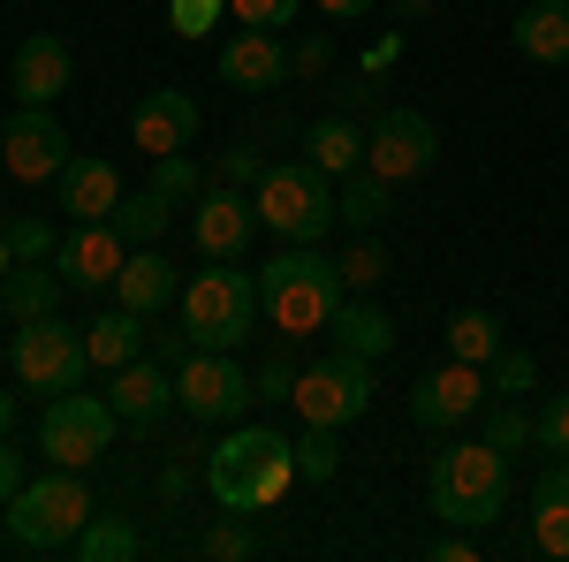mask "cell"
<instances>
[{"label": "cell", "instance_id": "3", "mask_svg": "<svg viewBox=\"0 0 569 562\" xmlns=\"http://www.w3.org/2000/svg\"><path fill=\"white\" fill-rule=\"evenodd\" d=\"M426 494H433L440 524H463V532L501 524L509 517V456H501L486 433L479 441H448L433 456V472H426Z\"/></svg>", "mask_w": 569, "mask_h": 562}, {"label": "cell", "instance_id": "29", "mask_svg": "<svg viewBox=\"0 0 569 562\" xmlns=\"http://www.w3.org/2000/svg\"><path fill=\"white\" fill-rule=\"evenodd\" d=\"M77 555L84 562H130V555H144V532H137L130 517H114V510H107V517L91 510V524L77 532Z\"/></svg>", "mask_w": 569, "mask_h": 562}, {"label": "cell", "instance_id": "8", "mask_svg": "<svg viewBox=\"0 0 569 562\" xmlns=\"http://www.w3.org/2000/svg\"><path fill=\"white\" fill-rule=\"evenodd\" d=\"M289 403L305 411V426H335V433H342L350 418L372 411V357H357V349H327L319 365L297 373Z\"/></svg>", "mask_w": 569, "mask_h": 562}, {"label": "cell", "instance_id": "20", "mask_svg": "<svg viewBox=\"0 0 569 562\" xmlns=\"http://www.w3.org/2000/svg\"><path fill=\"white\" fill-rule=\"evenodd\" d=\"M53 183H61V214L69 220H114V206H122L114 160H77V152H69V168L53 175Z\"/></svg>", "mask_w": 569, "mask_h": 562}, {"label": "cell", "instance_id": "18", "mask_svg": "<svg viewBox=\"0 0 569 562\" xmlns=\"http://www.w3.org/2000/svg\"><path fill=\"white\" fill-rule=\"evenodd\" d=\"M289 77V46H281V31H236V39L220 46V85H236V91H273Z\"/></svg>", "mask_w": 569, "mask_h": 562}, {"label": "cell", "instance_id": "45", "mask_svg": "<svg viewBox=\"0 0 569 562\" xmlns=\"http://www.w3.org/2000/svg\"><path fill=\"white\" fill-rule=\"evenodd\" d=\"M16 494H23V456H16V448L0 441V510H8Z\"/></svg>", "mask_w": 569, "mask_h": 562}, {"label": "cell", "instance_id": "16", "mask_svg": "<svg viewBox=\"0 0 569 562\" xmlns=\"http://www.w3.org/2000/svg\"><path fill=\"white\" fill-rule=\"evenodd\" d=\"M8 85H16L23 107H53L61 91L77 85V53H69V39H61V31H31V39L16 46V61H8Z\"/></svg>", "mask_w": 569, "mask_h": 562}, {"label": "cell", "instance_id": "13", "mask_svg": "<svg viewBox=\"0 0 569 562\" xmlns=\"http://www.w3.org/2000/svg\"><path fill=\"white\" fill-rule=\"evenodd\" d=\"M479 411H486V365H463V357L433 365V373L410 388V418L426 433H456L463 418H479Z\"/></svg>", "mask_w": 569, "mask_h": 562}, {"label": "cell", "instance_id": "19", "mask_svg": "<svg viewBox=\"0 0 569 562\" xmlns=\"http://www.w3.org/2000/svg\"><path fill=\"white\" fill-rule=\"evenodd\" d=\"M107 403H114V418H122V426H160V418L176 411V373H160V365L130 357V365L114 373Z\"/></svg>", "mask_w": 569, "mask_h": 562}, {"label": "cell", "instance_id": "5", "mask_svg": "<svg viewBox=\"0 0 569 562\" xmlns=\"http://www.w3.org/2000/svg\"><path fill=\"white\" fill-rule=\"evenodd\" d=\"M91 524V494L77 472H53L46 479H23V494L8 502V540L23 548V555H61V548H77V532Z\"/></svg>", "mask_w": 569, "mask_h": 562}, {"label": "cell", "instance_id": "43", "mask_svg": "<svg viewBox=\"0 0 569 562\" xmlns=\"http://www.w3.org/2000/svg\"><path fill=\"white\" fill-rule=\"evenodd\" d=\"M259 175H266V160L251 152V145H228V152H220V183H236V190H243V183H259Z\"/></svg>", "mask_w": 569, "mask_h": 562}, {"label": "cell", "instance_id": "14", "mask_svg": "<svg viewBox=\"0 0 569 562\" xmlns=\"http://www.w3.org/2000/svg\"><path fill=\"white\" fill-rule=\"evenodd\" d=\"M190 236H198L206 259H251V236H259V206H251V190H236V183L198 190Z\"/></svg>", "mask_w": 569, "mask_h": 562}, {"label": "cell", "instance_id": "46", "mask_svg": "<svg viewBox=\"0 0 569 562\" xmlns=\"http://www.w3.org/2000/svg\"><path fill=\"white\" fill-rule=\"evenodd\" d=\"M380 0H319V16H335V23H357V16H372Z\"/></svg>", "mask_w": 569, "mask_h": 562}, {"label": "cell", "instance_id": "27", "mask_svg": "<svg viewBox=\"0 0 569 562\" xmlns=\"http://www.w3.org/2000/svg\"><path fill=\"white\" fill-rule=\"evenodd\" d=\"M168 220H176V198H160V190L144 183V190H122V206H114V236H122L130 252H144V244L168 236Z\"/></svg>", "mask_w": 569, "mask_h": 562}, {"label": "cell", "instance_id": "10", "mask_svg": "<svg viewBox=\"0 0 569 562\" xmlns=\"http://www.w3.org/2000/svg\"><path fill=\"white\" fill-rule=\"evenodd\" d=\"M176 403L198 426H236V418L259 403V388H251V373H243L228 349H190L176 365Z\"/></svg>", "mask_w": 569, "mask_h": 562}, {"label": "cell", "instance_id": "37", "mask_svg": "<svg viewBox=\"0 0 569 562\" xmlns=\"http://www.w3.org/2000/svg\"><path fill=\"white\" fill-rule=\"evenodd\" d=\"M220 16H228V0H168V31L176 39H206Z\"/></svg>", "mask_w": 569, "mask_h": 562}, {"label": "cell", "instance_id": "39", "mask_svg": "<svg viewBox=\"0 0 569 562\" xmlns=\"http://www.w3.org/2000/svg\"><path fill=\"white\" fill-rule=\"evenodd\" d=\"M297 8H305V0H228V16H236V23H251V31H289V23H297Z\"/></svg>", "mask_w": 569, "mask_h": 562}, {"label": "cell", "instance_id": "47", "mask_svg": "<svg viewBox=\"0 0 569 562\" xmlns=\"http://www.w3.org/2000/svg\"><path fill=\"white\" fill-rule=\"evenodd\" d=\"M426 8H433V0H395V16H402V23H418Z\"/></svg>", "mask_w": 569, "mask_h": 562}, {"label": "cell", "instance_id": "2", "mask_svg": "<svg viewBox=\"0 0 569 562\" xmlns=\"http://www.w3.org/2000/svg\"><path fill=\"white\" fill-rule=\"evenodd\" d=\"M342 297H350L342 266L327 259V252H311V244H289V252H273V259L259 266V304H266V319H273L289 343L327 335V319H335Z\"/></svg>", "mask_w": 569, "mask_h": 562}, {"label": "cell", "instance_id": "22", "mask_svg": "<svg viewBox=\"0 0 569 562\" xmlns=\"http://www.w3.org/2000/svg\"><path fill=\"white\" fill-rule=\"evenodd\" d=\"M182 297V282H176V266L160 259V244H144V252H130L122 259V274H114V304H130V312H160V304H176Z\"/></svg>", "mask_w": 569, "mask_h": 562}, {"label": "cell", "instance_id": "50", "mask_svg": "<svg viewBox=\"0 0 569 562\" xmlns=\"http://www.w3.org/2000/svg\"><path fill=\"white\" fill-rule=\"evenodd\" d=\"M0 130H8V115H0Z\"/></svg>", "mask_w": 569, "mask_h": 562}, {"label": "cell", "instance_id": "34", "mask_svg": "<svg viewBox=\"0 0 569 562\" xmlns=\"http://www.w3.org/2000/svg\"><path fill=\"white\" fill-rule=\"evenodd\" d=\"M144 183H152V190H160V198H198V190H206V175L190 168V152H160V160H152V175H144Z\"/></svg>", "mask_w": 569, "mask_h": 562}, {"label": "cell", "instance_id": "38", "mask_svg": "<svg viewBox=\"0 0 569 562\" xmlns=\"http://www.w3.org/2000/svg\"><path fill=\"white\" fill-rule=\"evenodd\" d=\"M198 548H206L213 562H243V555H259V540L243 532V510H228V524H213V532H206Z\"/></svg>", "mask_w": 569, "mask_h": 562}, {"label": "cell", "instance_id": "33", "mask_svg": "<svg viewBox=\"0 0 569 562\" xmlns=\"http://www.w3.org/2000/svg\"><path fill=\"white\" fill-rule=\"evenodd\" d=\"M531 381H539V357H531V349H509V343H501V357L486 365V395H525Z\"/></svg>", "mask_w": 569, "mask_h": 562}, {"label": "cell", "instance_id": "21", "mask_svg": "<svg viewBox=\"0 0 569 562\" xmlns=\"http://www.w3.org/2000/svg\"><path fill=\"white\" fill-rule=\"evenodd\" d=\"M531 548L569 562V456H555L531 486Z\"/></svg>", "mask_w": 569, "mask_h": 562}, {"label": "cell", "instance_id": "30", "mask_svg": "<svg viewBox=\"0 0 569 562\" xmlns=\"http://www.w3.org/2000/svg\"><path fill=\"white\" fill-rule=\"evenodd\" d=\"M448 357H463V365H493V357H501V319L479 312V304L456 312V319H448Z\"/></svg>", "mask_w": 569, "mask_h": 562}, {"label": "cell", "instance_id": "1", "mask_svg": "<svg viewBox=\"0 0 569 562\" xmlns=\"http://www.w3.org/2000/svg\"><path fill=\"white\" fill-rule=\"evenodd\" d=\"M289 486H297V448H289L273 426H236L213 456H206V494H213L220 510L259 517V510H273Z\"/></svg>", "mask_w": 569, "mask_h": 562}, {"label": "cell", "instance_id": "26", "mask_svg": "<svg viewBox=\"0 0 569 562\" xmlns=\"http://www.w3.org/2000/svg\"><path fill=\"white\" fill-rule=\"evenodd\" d=\"M305 160H311L319 175H357V168H365V130H357L350 115H327V122H311Z\"/></svg>", "mask_w": 569, "mask_h": 562}, {"label": "cell", "instance_id": "24", "mask_svg": "<svg viewBox=\"0 0 569 562\" xmlns=\"http://www.w3.org/2000/svg\"><path fill=\"white\" fill-rule=\"evenodd\" d=\"M509 39H517V53L525 61H569V0H531L525 16L509 23Z\"/></svg>", "mask_w": 569, "mask_h": 562}, {"label": "cell", "instance_id": "48", "mask_svg": "<svg viewBox=\"0 0 569 562\" xmlns=\"http://www.w3.org/2000/svg\"><path fill=\"white\" fill-rule=\"evenodd\" d=\"M8 418H16V395L0 388V433H8Z\"/></svg>", "mask_w": 569, "mask_h": 562}, {"label": "cell", "instance_id": "25", "mask_svg": "<svg viewBox=\"0 0 569 562\" xmlns=\"http://www.w3.org/2000/svg\"><path fill=\"white\" fill-rule=\"evenodd\" d=\"M84 349H91V365L122 373L130 357H144V312H130V304H114V312H99V319H84Z\"/></svg>", "mask_w": 569, "mask_h": 562}, {"label": "cell", "instance_id": "32", "mask_svg": "<svg viewBox=\"0 0 569 562\" xmlns=\"http://www.w3.org/2000/svg\"><path fill=\"white\" fill-rule=\"evenodd\" d=\"M297 448V479H335L342 472V441L335 426H305V441H289Z\"/></svg>", "mask_w": 569, "mask_h": 562}, {"label": "cell", "instance_id": "40", "mask_svg": "<svg viewBox=\"0 0 569 562\" xmlns=\"http://www.w3.org/2000/svg\"><path fill=\"white\" fill-rule=\"evenodd\" d=\"M342 282H350V289H372V282H388V252H380V244H372V236H365V244H350V252H342Z\"/></svg>", "mask_w": 569, "mask_h": 562}, {"label": "cell", "instance_id": "7", "mask_svg": "<svg viewBox=\"0 0 569 562\" xmlns=\"http://www.w3.org/2000/svg\"><path fill=\"white\" fill-rule=\"evenodd\" d=\"M114 403H99V395L84 388H61V395H46V418H39V448H46V464H61V472H91L107 448H114Z\"/></svg>", "mask_w": 569, "mask_h": 562}, {"label": "cell", "instance_id": "15", "mask_svg": "<svg viewBox=\"0 0 569 562\" xmlns=\"http://www.w3.org/2000/svg\"><path fill=\"white\" fill-rule=\"evenodd\" d=\"M130 259V244L114 236V220H77L61 244H53V274L69 289H114V274Z\"/></svg>", "mask_w": 569, "mask_h": 562}, {"label": "cell", "instance_id": "49", "mask_svg": "<svg viewBox=\"0 0 569 562\" xmlns=\"http://www.w3.org/2000/svg\"><path fill=\"white\" fill-rule=\"evenodd\" d=\"M8 274H16V252H8V236H0V282H8Z\"/></svg>", "mask_w": 569, "mask_h": 562}, {"label": "cell", "instance_id": "12", "mask_svg": "<svg viewBox=\"0 0 569 562\" xmlns=\"http://www.w3.org/2000/svg\"><path fill=\"white\" fill-rule=\"evenodd\" d=\"M61 168H69V130L46 107H16L0 130V175L8 183H53Z\"/></svg>", "mask_w": 569, "mask_h": 562}, {"label": "cell", "instance_id": "41", "mask_svg": "<svg viewBox=\"0 0 569 562\" xmlns=\"http://www.w3.org/2000/svg\"><path fill=\"white\" fill-rule=\"evenodd\" d=\"M531 441H539L547 456H569V395H547V403H539V418H531Z\"/></svg>", "mask_w": 569, "mask_h": 562}, {"label": "cell", "instance_id": "9", "mask_svg": "<svg viewBox=\"0 0 569 562\" xmlns=\"http://www.w3.org/2000/svg\"><path fill=\"white\" fill-rule=\"evenodd\" d=\"M8 365H16L23 395H61V388H84L91 349H84V335H77V327H61V319L46 312V319H23V327H16Z\"/></svg>", "mask_w": 569, "mask_h": 562}, {"label": "cell", "instance_id": "11", "mask_svg": "<svg viewBox=\"0 0 569 562\" xmlns=\"http://www.w3.org/2000/svg\"><path fill=\"white\" fill-rule=\"evenodd\" d=\"M440 152V130L418 115V107H388L372 130H365V168L380 175V183H410V175H426Z\"/></svg>", "mask_w": 569, "mask_h": 562}, {"label": "cell", "instance_id": "42", "mask_svg": "<svg viewBox=\"0 0 569 562\" xmlns=\"http://www.w3.org/2000/svg\"><path fill=\"white\" fill-rule=\"evenodd\" d=\"M251 388H259L266 403H289V388H297V365H289V357H266L259 373H251Z\"/></svg>", "mask_w": 569, "mask_h": 562}, {"label": "cell", "instance_id": "36", "mask_svg": "<svg viewBox=\"0 0 569 562\" xmlns=\"http://www.w3.org/2000/svg\"><path fill=\"white\" fill-rule=\"evenodd\" d=\"M486 441H493L501 456H509V448H525V441H531V418L517 411V395H493V411H486Z\"/></svg>", "mask_w": 569, "mask_h": 562}, {"label": "cell", "instance_id": "28", "mask_svg": "<svg viewBox=\"0 0 569 562\" xmlns=\"http://www.w3.org/2000/svg\"><path fill=\"white\" fill-rule=\"evenodd\" d=\"M61 289H69L61 274H46V266H16V274L0 282V304H8V312H16V327H23V319H46V312L61 304Z\"/></svg>", "mask_w": 569, "mask_h": 562}, {"label": "cell", "instance_id": "6", "mask_svg": "<svg viewBox=\"0 0 569 562\" xmlns=\"http://www.w3.org/2000/svg\"><path fill=\"white\" fill-rule=\"evenodd\" d=\"M335 175H319L311 160H281L251 183V206H259V228H273L281 244H319L327 220H335Z\"/></svg>", "mask_w": 569, "mask_h": 562}, {"label": "cell", "instance_id": "31", "mask_svg": "<svg viewBox=\"0 0 569 562\" xmlns=\"http://www.w3.org/2000/svg\"><path fill=\"white\" fill-rule=\"evenodd\" d=\"M388 190L395 183H380L372 168H357L350 183H342V198H335V220H342V228H380V220H388Z\"/></svg>", "mask_w": 569, "mask_h": 562}, {"label": "cell", "instance_id": "35", "mask_svg": "<svg viewBox=\"0 0 569 562\" xmlns=\"http://www.w3.org/2000/svg\"><path fill=\"white\" fill-rule=\"evenodd\" d=\"M0 236H8V252H16V266H39L53 259V228L31 214H16V220H0Z\"/></svg>", "mask_w": 569, "mask_h": 562}, {"label": "cell", "instance_id": "23", "mask_svg": "<svg viewBox=\"0 0 569 562\" xmlns=\"http://www.w3.org/2000/svg\"><path fill=\"white\" fill-rule=\"evenodd\" d=\"M327 343L357 349V357H388V349H395V319L380 312V304H365V297H342V304H335V319H327Z\"/></svg>", "mask_w": 569, "mask_h": 562}, {"label": "cell", "instance_id": "44", "mask_svg": "<svg viewBox=\"0 0 569 562\" xmlns=\"http://www.w3.org/2000/svg\"><path fill=\"white\" fill-rule=\"evenodd\" d=\"M327 61H335V39H305L289 53V77H327Z\"/></svg>", "mask_w": 569, "mask_h": 562}, {"label": "cell", "instance_id": "17", "mask_svg": "<svg viewBox=\"0 0 569 562\" xmlns=\"http://www.w3.org/2000/svg\"><path fill=\"white\" fill-rule=\"evenodd\" d=\"M130 137L144 145V160H160V152H190V145H198V99H190L182 85L144 91L137 115H130Z\"/></svg>", "mask_w": 569, "mask_h": 562}, {"label": "cell", "instance_id": "4", "mask_svg": "<svg viewBox=\"0 0 569 562\" xmlns=\"http://www.w3.org/2000/svg\"><path fill=\"white\" fill-rule=\"evenodd\" d=\"M259 274L243 259H220L206 266L198 282H182V335L190 349H236L251 343V327H259Z\"/></svg>", "mask_w": 569, "mask_h": 562}]
</instances>
